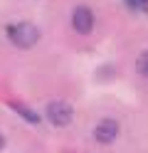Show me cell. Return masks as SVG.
Wrapping results in <instances>:
<instances>
[{"label":"cell","instance_id":"obj_7","mask_svg":"<svg viewBox=\"0 0 148 153\" xmlns=\"http://www.w3.org/2000/svg\"><path fill=\"white\" fill-rule=\"evenodd\" d=\"M3 146H5V141H3V136H0V151H3Z\"/></svg>","mask_w":148,"mask_h":153},{"label":"cell","instance_id":"obj_4","mask_svg":"<svg viewBox=\"0 0 148 153\" xmlns=\"http://www.w3.org/2000/svg\"><path fill=\"white\" fill-rule=\"evenodd\" d=\"M72 25H74V30L79 35L91 32V27H94V13L89 10V7H77L74 15H72Z\"/></svg>","mask_w":148,"mask_h":153},{"label":"cell","instance_id":"obj_1","mask_svg":"<svg viewBox=\"0 0 148 153\" xmlns=\"http://www.w3.org/2000/svg\"><path fill=\"white\" fill-rule=\"evenodd\" d=\"M7 37H10L17 47L27 50V47H32V45L39 40V32H37V27L30 25V22H17V25H10V27H7Z\"/></svg>","mask_w":148,"mask_h":153},{"label":"cell","instance_id":"obj_6","mask_svg":"<svg viewBox=\"0 0 148 153\" xmlns=\"http://www.w3.org/2000/svg\"><path fill=\"white\" fill-rule=\"evenodd\" d=\"M136 72L141 74V76H148V50L138 54V59H136Z\"/></svg>","mask_w":148,"mask_h":153},{"label":"cell","instance_id":"obj_2","mask_svg":"<svg viewBox=\"0 0 148 153\" xmlns=\"http://www.w3.org/2000/svg\"><path fill=\"white\" fill-rule=\"evenodd\" d=\"M72 116H74V111H72V106L69 104H64V101H52L47 106V119L54 123V126H67L69 121H72Z\"/></svg>","mask_w":148,"mask_h":153},{"label":"cell","instance_id":"obj_5","mask_svg":"<svg viewBox=\"0 0 148 153\" xmlns=\"http://www.w3.org/2000/svg\"><path fill=\"white\" fill-rule=\"evenodd\" d=\"M10 106H13V109H15V111H17L22 119H27V121H32V123H37V121H39V116H37V114H35L32 109L22 106V104H17V101H10Z\"/></svg>","mask_w":148,"mask_h":153},{"label":"cell","instance_id":"obj_3","mask_svg":"<svg viewBox=\"0 0 148 153\" xmlns=\"http://www.w3.org/2000/svg\"><path fill=\"white\" fill-rule=\"evenodd\" d=\"M118 136V123L114 119H101L94 128V138L99 143H111L114 138Z\"/></svg>","mask_w":148,"mask_h":153}]
</instances>
